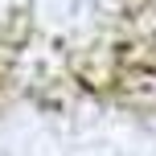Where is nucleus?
I'll list each match as a JSON object with an SVG mask.
<instances>
[{
    "label": "nucleus",
    "mask_w": 156,
    "mask_h": 156,
    "mask_svg": "<svg viewBox=\"0 0 156 156\" xmlns=\"http://www.w3.org/2000/svg\"><path fill=\"white\" fill-rule=\"evenodd\" d=\"M152 103L156 0H0V111Z\"/></svg>",
    "instance_id": "nucleus-1"
}]
</instances>
